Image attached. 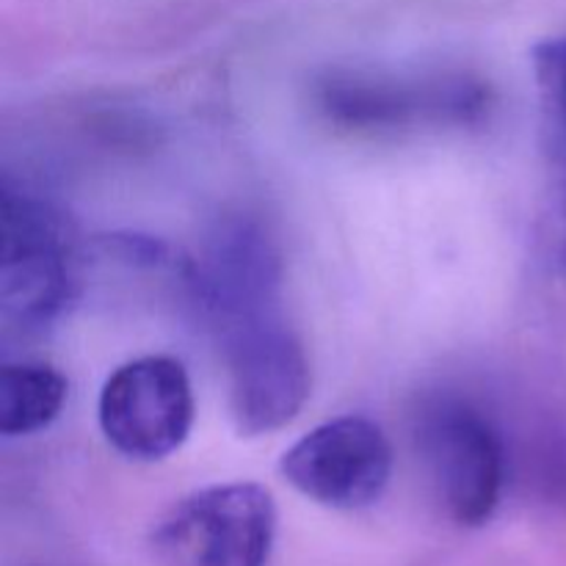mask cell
Returning <instances> with one entry per match:
<instances>
[{
	"label": "cell",
	"mask_w": 566,
	"mask_h": 566,
	"mask_svg": "<svg viewBox=\"0 0 566 566\" xmlns=\"http://www.w3.org/2000/svg\"><path fill=\"white\" fill-rule=\"evenodd\" d=\"M390 473V440L379 423L359 415L315 426L282 457L287 484L337 512H357L379 501Z\"/></svg>",
	"instance_id": "8992f818"
},
{
	"label": "cell",
	"mask_w": 566,
	"mask_h": 566,
	"mask_svg": "<svg viewBox=\"0 0 566 566\" xmlns=\"http://www.w3.org/2000/svg\"><path fill=\"white\" fill-rule=\"evenodd\" d=\"M105 440L138 462H158L186 442L193 426V392L182 363L138 357L116 368L97 403Z\"/></svg>",
	"instance_id": "5b68a950"
},
{
	"label": "cell",
	"mask_w": 566,
	"mask_h": 566,
	"mask_svg": "<svg viewBox=\"0 0 566 566\" xmlns=\"http://www.w3.org/2000/svg\"><path fill=\"white\" fill-rule=\"evenodd\" d=\"M280 254L254 221H224L205 243L199 260L188 265V282L199 307L216 326L276 307Z\"/></svg>",
	"instance_id": "ba28073f"
},
{
	"label": "cell",
	"mask_w": 566,
	"mask_h": 566,
	"mask_svg": "<svg viewBox=\"0 0 566 566\" xmlns=\"http://www.w3.org/2000/svg\"><path fill=\"white\" fill-rule=\"evenodd\" d=\"M534 77L547 149L558 180H566V36H553L536 44Z\"/></svg>",
	"instance_id": "30bf717a"
},
{
	"label": "cell",
	"mask_w": 566,
	"mask_h": 566,
	"mask_svg": "<svg viewBox=\"0 0 566 566\" xmlns=\"http://www.w3.org/2000/svg\"><path fill=\"white\" fill-rule=\"evenodd\" d=\"M412 437L448 517L484 525L506 486V446L492 420L462 398H431L415 415Z\"/></svg>",
	"instance_id": "6da1fadb"
},
{
	"label": "cell",
	"mask_w": 566,
	"mask_h": 566,
	"mask_svg": "<svg viewBox=\"0 0 566 566\" xmlns=\"http://www.w3.org/2000/svg\"><path fill=\"white\" fill-rule=\"evenodd\" d=\"M0 199V304L6 321L39 329L75 296L70 227L48 202L9 182Z\"/></svg>",
	"instance_id": "3957f363"
},
{
	"label": "cell",
	"mask_w": 566,
	"mask_h": 566,
	"mask_svg": "<svg viewBox=\"0 0 566 566\" xmlns=\"http://www.w3.org/2000/svg\"><path fill=\"white\" fill-rule=\"evenodd\" d=\"M224 346L230 412L247 437L291 423L313 390L307 354L276 307L216 326Z\"/></svg>",
	"instance_id": "7a4b0ae2"
},
{
	"label": "cell",
	"mask_w": 566,
	"mask_h": 566,
	"mask_svg": "<svg viewBox=\"0 0 566 566\" xmlns=\"http://www.w3.org/2000/svg\"><path fill=\"white\" fill-rule=\"evenodd\" d=\"M274 534L271 492L235 481L182 497L155 528L153 551L160 566H265Z\"/></svg>",
	"instance_id": "277c9868"
},
{
	"label": "cell",
	"mask_w": 566,
	"mask_h": 566,
	"mask_svg": "<svg viewBox=\"0 0 566 566\" xmlns=\"http://www.w3.org/2000/svg\"><path fill=\"white\" fill-rule=\"evenodd\" d=\"M556 252L558 269L566 282V180H558V224H556Z\"/></svg>",
	"instance_id": "8fae6325"
},
{
	"label": "cell",
	"mask_w": 566,
	"mask_h": 566,
	"mask_svg": "<svg viewBox=\"0 0 566 566\" xmlns=\"http://www.w3.org/2000/svg\"><path fill=\"white\" fill-rule=\"evenodd\" d=\"M486 94L468 77L403 81L379 75H332L318 86V108L348 130H398L418 122H468Z\"/></svg>",
	"instance_id": "52a82bcc"
},
{
	"label": "cell",
	"mask_w": 566,
	"mask_h": 566,
	"mask_svg": "<svg viewBox=\"0 0 566 566\" xmlns=\"http://www.w3.org/2000/svg\"><path fill=\"white\" fill-rule=\"evenodd\" d=\"M64 376L44 363H17L0 370V434L28 437L48 429L66 403Z\"/></svg>",
	"instance_id": "9c48e42d"
}]
</instances>
